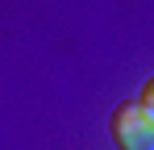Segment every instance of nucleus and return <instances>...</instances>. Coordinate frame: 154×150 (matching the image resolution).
Here are the masks:
<instances>
[{
  "mask_svg": "<svg viewBox=\"0 0 154 150\" xmlns=\"http://www.w3.org/2000/svg\"><path fill=\"white\" fill-rule=\"evenodd\" d=\"M108 129L121 150H154V108H142L137 100L117 104L108 117Z\"/></svg>",
  "mask_w": 154,
  "mask_h": 150,
  "instance_id": "f257e3e1",
  "label": "nucleus"
}]
</instances>
